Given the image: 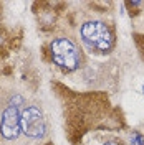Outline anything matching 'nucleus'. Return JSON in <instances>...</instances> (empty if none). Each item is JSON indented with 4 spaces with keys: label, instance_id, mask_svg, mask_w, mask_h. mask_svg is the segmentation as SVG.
<instances>
[{
    "label": "nucleus",
    "instance_id": "nucleus-1",
    "mask_svg": "<svg viewBox=\"0 0 144 145\" xmlns=\"http://www.w3.org/2000/svg\"><path fill=\"white\" fill-rule=\"evenodd\" d=\"M81 40L93 51L106 53L113 48V33L106 23L93 20L81 27Z\"/></svg>",
    "mask_w": 144,
    "mask_h": 145
},
{
    "label": "nucleus",
    "instance_id": "nucleus-2",
    "mask_svg": "<svg viewBox=\"0 0 144 145\" xmlns=\"http://www.w3.org/2000/svg\"><path fill=\"white\" fill-rule=\"evenodd\" d=\"M52 58L60 68L66 71H75L80 66V51L68 38H56L50 45Z\"/></svg>",
    "mask_w": 144,
    "mask_h": 145
},
{
    "label": "nucleus",
    "instance_id": "nucleus-3",
    "mask_svg": "<svg viewBox=\"0 0 144 145\" xmlns=\"http://www.w3.org/2000/svg\"><path fill=\"white\" fill-rule=\"evenodd\" d=\"M20 129L22 132L28 137L38 138L45 134V119L42 116L40 109L36 107H27L20 114Z\"/></svg>",
    "mask_w": 144,
    "mask_h": 145
},
{
    "label": "nucleus",
    "instance_id": "nucleus-4",
    "mask_svg": "<svg viewBox=\"0 0 144 145\" xmlns=\"http://www.w3.org/2000/svg\"><path fill=\"white\" fill-rule=\"evenodd\" d=\"M0 132L7 140H13L20 135V114L15 106H10L3 110L2 120H0Z\"/></svg>",
    "mask_w": 144,
    "mask_h": 145
},
{
    "label": "nucleus",
    "instance_id": "nucleus-5",
    "mask_svg": "<svg viewBox=\"0 0 144 145\" xmlns=\"http://www.w3.org/2000/svg\"><path fill=\"white\" fill-rule=\"evenodd\" d=\"M129 145H144V135L139 132H133L129 137Z\"/></svg>",
    "mask_w": 144,
    "mask_h": 145
},
{
    "label": "nucleus",
    "instance_id": "nucleus-6",
    "mask_svg": "<svg viewBox=\"0 0 144 145\" xmlns=\"http://www.w3.org/2000/svg\"><path fill=\"white\" fill-rule=\"evenodd\" d=\"M104 145H118V144H116V142H106Z\"/></svg>",
    "mask_w": 144,
    "mask_h": 145
},
{
    "label": "nucleus",
    "instance_id": "nucleus-7",
    "mask_svg": "<svg viewBox=\"0 0 144 145\" xmlns=\"http://www.w3.org/2000/svg\"><path fill=\"white\" fill-rule=\"evenodd\" d=\"M143 91H144V86H143Z\"/></svg>",
    "mask_w": 144,
    "mask_h": 145
}]
</instances>
